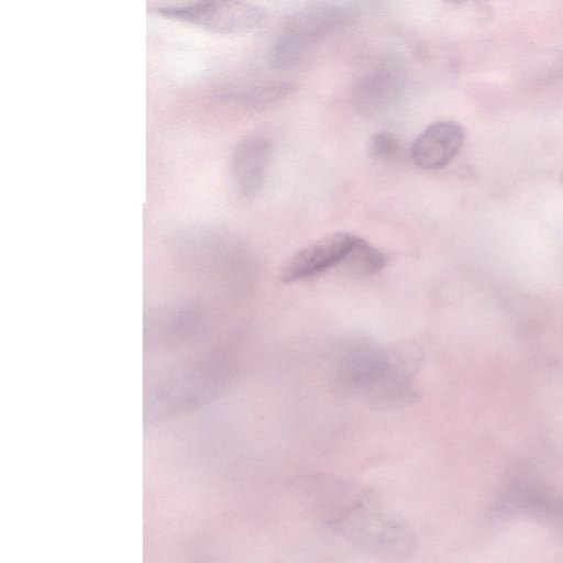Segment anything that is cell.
<instances>
[{"instance_id":"13","label":"cell","mask_w":563,"mask_h":563,"mask_svg":"<svg viewBox=\"0 0 563 563\" xmlns=\"http://www.w3.org/2000/svg\"><path fill=\"white\" fill-rule=\"evenodd\" d=\"M561 183H562V185H563V174L561 175Z\"/></svg>"},{"instance_id":"6","label":"cell","mask_w":563,"mask_h":563,"mask_svg":"<svg viewBox=\"0 0 563 563\" xmlns=\"http://www.w3.org/2000/svg\"><path fill=\"white\" fill-rule=\"evenodd\" d=\"M271 142L262 134L244 135L234 145L229 163V175L236 196L254 199L262 190L271 157Z\"/></svg>"},{"instance_id":"5","label":"cell","mask_w":563,"mask_h":563,"mask_svg":"<svg viewBox=\"0 0 563 563\" xmlns=\"http://www.w3.org/2000/svg\"><path fill=\"white\" fill-rule=\"evenodd\" d=\"M406 80L404 60L397 54H388L356 81L352 91L353 106L366 117L385 113L404 95Z\"/></svg>"},{"instance_id":"2","label":"cell","mask_w":563,"mask_h":563,"mask_svg":"<svg viewBox=\"0 0 563 563\" xmlns=\"http://www.w3.org/2000/svg\"><path fill=\"white\" fill-rule=\"evenodd\" d=\"M420 363V352L411 345L394 347L358 346L345 363V382L374 407L399 408L412 400L410 377Z\"/></svg>"},{"instance_id":"12","label":"cell","mask_w":563,"mask_h":563,"mask_svg":"<svg viewBox=\"0 0 563 563\" xmlns=\"http://www.w3.org/2000/svg\"><path fill=\"white\" fill-rule=\"evenodd\" d=\"M369 152L376 159L390 161L400 152L399 140L389 131H377L369 140Z\"/></svg>"},{"instance_id":"9","label":"cell","mask_w":563,"mask_h":563,"mask_svg":"<svg viewBox=\"0 0 563 563\" xmlns=\"http://www.w3.org/2000/svg\"><path fill=\"white\" fill-rule=\"evenodd\" d=\"M464 142V130L454 121H437L426 128L411 146L416 166L434 170L446 166L459 154Z\"/></svg>"},{"instance_id":"4","label":"cell","mask_w":563,"mask_h":563,"mask_svg":"<svg viewBox=\"0 0 563 563\" xmlns=\"http://www.w3.org/2000/svg\"><path fill=\"white\" fill-rule=\"evenodd\" d=\"M365 489L366 486L325 474L301 475L288 485L292 498L327 528H330Z\"/></svg>"},{"instance_id":"1","label":"cell","mask_w":563,"mask_h":563,"mask_svg":"<svg viewBox=\"0 0 563 563\" xmlns=\"http://www.w3.org/2000/svg\"><path fill=\"white\" fill-rule=\"evenodd\" d=\"M329 529L361 552L385 562H405L418 551L412 526L369 487Z\"/></svg>"},{"instance_id":"3","label":"cell","mask_w":563,"mask_h":563,"mask_svg":"<svg viewBox=\"0 0 563 563\" xmlns=\"http://www.w3.org/2000/svg\"><path fill=\"white\" fill-rule=\"evenodd\" d=\"M157 12L220 33H240L258 26L265 11L249 2L238 0H198L164 3Z\"/></svg>"},{"instance_id":"11","label":"cell","mask_w":563,"mask_h":563,"mask_svg":"<svg viewBox=\"0 0 563 563\" xmlns=\"http://www.w3.org/2000/svg\"><path fill=\"white\" fill-rule=\"evenodd\" d=\"M386 262L387 258L380 250L366 240L355 236L341 265L352 276L367 277L383 269Z\"/></svg>"},{"instance_id":"8","label":"cell","mask_w":563,"mask_h":563,"mask_svg":"<svg viewBox=\"0 0 563 563\" xmlns=\"http://www.w3.org/2000/svg\"><path fill=\"white\" fill-rule=\"evenodd\" d=\"M355 235L335 232L320 238L298 251L283 267L280 278L285 284L316 276L341 265Z\"/></svg>"},{"instance_id":"10","label":"cell","mask_w":563,"mask_h":563,"mask_svg":"<svg viewBox=\"0 0 563 563\" xmlns=\"http://www.w3.org/2000/svg\"><path fill=\"white\" fill-rule=\"evenodd\" d=\"M525 518L540 522L563 539V493L540 483L528 500Z\"/></svg>"},{"instance_id":"7","label":"cell","mask_w":563,"mask_h":563,"mask_svg":"<svg viewBox=\"0 0 563 563\" xmlns=\"http://www.w3.org/2000/svg\"><path fill=\"white\" fill-rule=\"evenodd\" d=\"M356 14V10L349 5L316 3L287 16L282 32L308 51L312 44L351 24Z\"/></svg>"}]
</instances>
